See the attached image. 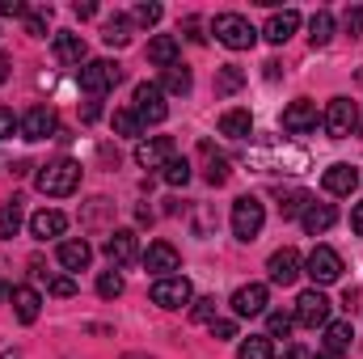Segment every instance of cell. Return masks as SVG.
<instances>
[{"label": "cell", "instance_id": "cell-1", "mask_svg": "<svg viewBox=\"0 0 363 359\" xmlns=\"http://www.w3.org/2000/svg\"><path fill=\"white\" fill-rule=\"evenodd\" d=\"M34 186H38L43 194H51V199H64V194H72V190L81 186V161H72V157L47 161V165L38 170Z\"/></svg>", "mask_w": 363, "mask_h": 359}, {"label": "cell", "instance_id": "cell-2", "mask_svg": "<svg viewBox=\"0 0 363 359\" xmlns=\"http://www.w3.org/2000/svg\"><path fill=\"white\" fill-rule=\"evenodd\" d=\"M211 34H216V43H224L228 51H250V47L258 43V30H254L250 17H241V13H220V17L211 21Z\"/></svg>", "mask_w": 363, "mask_h": 359}, {"label": "cell", "instance_id": "cell-3", "mask_svg": "<svg viewBox=\"0 0 363 359\" xmlns=\"http://www.w3.org/2000/svg\"><path fill=\"white\" fill-rule=\"evenodd\" d=\"M262 224H267V207H262V199L241 194V199L233 203V237H237V241H254V237L262 233Z\"/></svg>", "mask_w": 363, "mask_h": 359}, {"label": "cell", "instance_id": "cell-4", "mask_svg": "<svg viewBox=\"0 0 363 359\" xmlns=\"http://www.w3.org/2000/svg\"><path fill=\"white\" fill-rule=\"evenodd\" d=\"M135 118H140V127H157V123H165L169 118V106H165V89L157 85V81H140L135 85Z\"/></svg>", "mask_w": 363, "mask_h": 359}, {"label": "cell", "instance_id": "cell-5", "mask_svg": "<svg viewBox=\"0 0 363 359\" xmlns=\"http://www.w3.org/2000/svg\"><path fill=\"white\" fill-rule=\"evenodd\" d=\"M325 131H330V140H347V136H355L359 131V106L351 101V97H334L330 106H325Z\"/></svg>", "mask_w": 363, "mask_h": 359}, {"label": "cell", "instance_id": "cell-6", "mask_svg": "<svg viewBox=\"0 0 363 359\" xmlns=\"http://www.w3.org/2000/svg\"><path fill=\"white\" fill-rule=\"evenodd\" d=\"M118 81H123V68H118L114 60H89V64L81 68V89L93 93V97L110 93Z\"/></svg>", "mask_w": 363, "mask_h": 359}, {"label": "cell", "instance_id": "cell-7", "mask_svg": "<svg viewBox=\"0 0 363 359\" xmlns=\"http://www.w3.org/2000/svg\"><path fill=\"white\" fill-rule=\"evenodd\" d=\"M304 275H308L317 287H325V283H338V279H342V258H338V250H330V245H317V250L304 258Z\"/></svg>", "mask_w": 363, "mask_h": 359}, {"label": "cell", "instance_id": "cell-8", "mask_svg": "<svg viewBox=\"0 0 363 359\" xmlns=\"http://www.w3.org/2000/svg\"><path fill=\"white\" fill-rule=\"evenodd\" d=\"M300 326H308V330H317V326H330V300H325V292L321 287H308V292H300L296 296V313H291Z\"/></svg>", "mask_w": 363, "mask_h": 359}, {"label": "cell", "instance_id": "cell-9", "mask_svg": "<svg viewBox=\"0 0 363 359\" xmlns=\"http://www.w3.org/2000/svg\"><path fill=\"white\" fill-rule=\"evenodd\" d=\"M152 304H161V309H186V304H194V287H190V279H186V275L157 279V283H152Z\"/></svg>", "mask_w": 363, "mask_h": 359}, {"label": "cell", "instance_id": "cell-10", "mask_svg": "<svg viewBox=\"0 0 363 359\" xmlns=\"http://www.w3.org/2000/svg\"><path fill=\"white\" fill-rule=\"evenodd\" d=\"M174 157H178V144H174L169 136H152V140H144V144L135 148V165H140V170H165Z\"/></svg>", "mask_w": 363, "mask_h": 359}, {"label": "cell", "instance_id": "cell-11", "mask_svg": "<svg viewBox=\"0 0 363 359\" xmlns=\"http://www.w3.org/2000/svg\"><path fill=\"white\" fill-rule=\"evenodd\" d=\"M317 123H321V114H317V101H308V97H300L283 110V131L287 136H308V131H317Z\"/></svg>", "mask_w": 363, "mask_h": 359}, {"label": "cell", "instance_id": "cell-12", "mask_svg": "<svg viewBox=\"0 0 363 359\" xmlns=\"http://www.w3.org/2000/svg\"><path fill=\"white\" fill-rule=\"evenodd\" d=\"M267 270H271V283L291 287V283L300 279V270H304V258H300L291 245H283V250H274L271 258H267Z\"/></svg>", "mask_w": 363, "mask_h": 359}, {"label": "cell", "instance_id": "cell-13", "mask_svg": "<svg viewBox=\"0 0 363 359\" xmlns=\"http://www.w3.org/2000/svg\"><path fill=\"white\" fill-rule=\"evenodd\" d=\"M267 300H271L267 296V283H241L228 304H233L237 317H258V313H267Z\"/></svg>", "mask_w": 363, "mask_h": 359}, {"label": "cell", "instance_id": "cell-14", "mask_svg": "<svg viewBox=\"0 0 363 359\" xmlns=\"http://www.w3.org/2000/svg\"><path fill=\"white\" fill-rule=\"evenodd\" d=\"M140 258H144V267L152 270L157 279H169V275L182 267V254L174 250V245H169V241H152V245H148Z\"/></svg>", "mask_w": 363, "mask_h": 359}, {"label": "cell", "instance_id": "cell-15", "mask_svg": "<svg viewBox=\"0 0 363 359\" xmlns=\"http://www.w3.org/2000/svg\"><path fill=\"white\" fill-rule=\"evenodd\" d=\"M60 131V114L51 106H34L26 118H21V136L26 140H51Z\"/></svg>", "mask_w": 363, "mask_h": 359}, {"label": "cell", "instance_id": "cell-16", "mask_svg": "<svg viewBox=\"0 0 363 359\" xmlns=\"http://www.w3.org/2000/svg\"><path fill=\"white\" fill-rule=\"evenodd\" d=\"M106 258H110L114 267L135 263V258H140V237H135L131 228H114V233L106 237Z\"/></svg>", "mask_w": 363, "mask_h": 359}, {"label": "cell", "instance_id": "cell-17", "mask_svg": "<svg viewBox=\"0 0 363 359\" xmlns=\"http://www.w3.org/2000/svg\"><path fill=\"white\" fill-rule=\"evenodd\" d=\"M321 186H325L330 194H355V186H359V170L347 165V161H334V165L321 174Z\"/></svg>", "mask_w": 363, "mask_h": 359}, {"label": "cell", "instance_id": "cell-18", "mask_svg": "<svg viewBox=\"0 0 363 359\" xmlns=\"http://www.w3.org/2000/svg\"><path fill=\"white\" fill-rule=\"evenodd\" d=\"M300 224H304L308 237H321V233H330L338 224V211H334V203H308L304 216H300Z\"/></svg>", "mask_w": 363, "mask_h": 359}, {"label": "cell", "instance_id": "cell-19", "mask_svg": "<svg viewBox=\"0 0 363 359\" xmlns=\"http://www.w3.org/2000/svg\"><path fill=\"white\" fill-rule=\"evenodd\" d=\"M30 233H34L38 241L64 237V233H68V216H64V211H55V207H51V211L43 207V211H34V216H30Z\"/></svg>", "mask_w": 363, "mask_h": 359}, {"label": "cell", "instance_id": "cell-20", "mask_svg": "<svg viewBox=\"0 0 363 359\" xmlns=\"http://www.w3.org/2000/svg\"><path fill=\"white\" fill-rule=\"evenodd\" d=\"M9 300H13V313H17L21 326H34V321H38V313H43V296H38L34 287H13Z\"/></svg>", "mask_w": 363, "mask_h": 359}, {"label": "cell", "instance_id": "cell-21", "mask_svg": "<svg viewBox=\"0 0 363 359\" xmlns=\"http://www.w3.org/2000/svg\"><path fill=\"white\" fill-rule=\"evenodd\" d=\"M296 30H300V13H296V9H283V13H271V21H267V30H262V34H267V43L283 47Z\"/></svg>", "mask_w": 363, "mask_h": 359}, {"label": "cell", "instance_id": "cell-22", "mask_svg": "<svg viewBox=\"0 0 363 359\" xmlns=\"http://www.w3.org/2000/svg\"><path fill=\"white\" fill-rule=\"evenodd\" d=\"M93 263V250L85 237H68V241H60V267L64 270H85Z\"/></svg>", "mask_w": 363, "mask_h": 359}, {"label": "cell", "instance_id": "cell-23", "mask_svg": "<svg viewBox=\"0 0 363 359\" xmlns=\"http://www.w3.org/2000/svg\"><path fill=\"white\" fill-rule=\"evenodd\" d=\"M85 55H89V47H85L81 34H72V30H60L55 34V60L60 64H85Z\"/></svg>", "mask_w": 363, "mask_h": 359}, {"label": "cell", "instance_id": "cell-24", "mask_svg": "<svg viewBox=\"0 0 363 359\" xmlns=\"http://www.w3.org/2000/svg\"><path fill=\"white\" fill-rule=\"evenodd\" d=\"M220 136H228V140H250V136H254V114H250V110H224V114H220Z\"/></svg>", "mask_w": 363, "mask_h": 359}, {"label": "cell", "instance_id": "cell-25", "mask_svg": "<svg viewBox=\"0 0 363 359\" xmlns=\"http://www.w3.org/2000/svg\"><path fill=\"white\" fill-rule=\"evenodd\" d=\"M131 34H135V26H131V17H123V13L106 17V26H101V43H106V47H127Z\"/></svg>", "mask_w": 363, "mask_h": 359}, {"label": "cell", "instance_id": "cell-26", "mask_svg": "<svg viewBox=\"0 0 363 359\" xmlns=\"http://www.w3.org/2000/svg\"><path fill=\"white\" fill-rule=\"evenodd\" d=\"M148 60H152L157 68L178 64V38H174V34H157V38L148 43Z\"/></svg>", "mask_w": 363, "mask_h": 359}, {"label": "cell", "instance_id": "cell-27", "mask_svg": "<svg viewBox=\"0 0 363 359\" xmlns=\"http://www.w3.org/2000/svg\"><path fill=\"white\" fill-rule=\"evenodd\" d=\"M351 343H355V326H351V321H330V326H325V351L347 355Z\"/></svg>", "mask_w": 363, "mask_h": 359}, {"label": "cell", "instance_id": "cell-28", "mask_svg": "<svg viewBox=\"0 0 363 359\" xmlns=\"http://www.w3.org/2000/svg\"><path fill=\"white\" fill-rule=\"evenodd\" d=\"M161 89L174 93V97H186V93L194 89V77H190V68H186V64H169V68H165V77H161Z\"/></svg>", "mask_w": 363, "mask_h": 359}, {"label": "cell", "instance_id": "cell-29", "mask_svg": "<svg viewBox=\"0 0 363 359\" xmlns=\"http://www.w3.org/2000/svg\"><path fill=\"white\" fill-rule=\"evenodd\" d=\"M199 153H203V161H207L203 178L211 182V186H224V182H228V174H233V170H228V161H224V157H220L211 144H199Z\"/></svg>", "mask_w": 363, "mask_h": 359}, {"label": "cell", "instance_id": "cell-30", "mask_svg": "<svg viewBox=\"0 0 363 359\" xmlns=\"http://www.w3.org/2000/svg\"><path fill=\"white\" fill-rule=\"evenodd\" d=\"M330 38H334V13H330V9H317L313 21H308V43H313V51L325 47Z\"/></svg>", "mask_w": 363, "mask_h": 359}, {"label": "cell", "instance_id": "cell-31", "mask_svg": "<svg viewBox=\"0 0 363 359\" xmlns=\"http://www.w3.org/2000/svg\"><path fill=\"white\" fill-rule=\"evenodd\" d=\"M17 228H21V199H9L0 203V241L17 237Z\"/></svg>", "mask_w": 363, "mask_h": 359}, {"label": "cell", "instance_id": "cell-32", "mask_svg": "<svg viewBox=\"0 0 363 359\" xmlns=\"http://www.w3.org/2000/svg\"><path fill=\"white\" fill-rule=\"evenodd\" d=\"M237 359H274V343L267 334H250V338L237 347Z\"/></svg>", "mask_w": 363, "mask_h": 359}, {"label": "cell", "instance_id": "cell-33", "mask_svg": "<svg viewBox=\"0 0 363 359\" xmlns=\"http://www.w3.org/2000/svg\"><path fill=\"white\" fill-rule=\"evenodd\" d=\"M237 89H245V72L237 68V64H224L220 72H216V93H237Z\"/></svg>", "mask_w": 363, "mask_h": 359}, {"label": "cell", "instance_id": "cell-34", "mask_svg": "<svg viewBox=\"0 0 363 359\" xmlns=\"http://www.w3.org/2000/svg\"><path fill=\"white\" fill-rule=\"evenodd\" d=\"M123 287H127V283H123V275H118V270H101V275H97V296H101V300L123 296Z\"/></svg>", "mask_w": 363, "mask_h": 359}, {"label": "cell", "instance_id": "cell-35", "mask_svg": "<svg viewBox=\"0 0 363 359\" xmlns=\"http://www.w3.org/2000/svg\"><path fill=\"white\" fill-rule=\"evenodd\" d=\"M291 326H296V317H291V313H283V309L267 313V338H287V334H291Z\"/></svg>", "mask_w": 363, "mask_h": 359}, {"label": "cell", "instance_id": "cell-36", "mask_svg": "<svg viewBox=\"0 0 363 359\" xmlns=\"http://www.w3.org/2000/svg\"><path fill=\"white\" fill-rule=\"evenodd\" d=\"M283 203H279V211H283V220H291V216H304V207H308V194L304 190H287V194H279Z\"/></svg>", "mask_w": 363, "mask_h": 359}, {"label": "cell", "instance_id": "cell-37", "mask_svg": "<svg viewBox=\"0 0 363 359\" xmlns=\"http://www.w3.org/2000/svg\"><path fill=\"white\" fill-rule=\"evenodd\" d=\"M161 178L169 182V186H186V182H190V161H186V157H174V161L161 170Z\"/></svg>", "mask_w": 363, "mask_h": 359}, {"label": "cell", "instance_id": "cell-38", "mask_svg": "<svg viewBox=\"0 0 363 359\" xmlns=\"http://www.w3.org/2000/svg\"><path fill=\"white\" fill-rule=\"evenodd\" d=\"M114 131L118 136H140V118H135V110H114Z\"/></svg>", "mask_w": 363, "mask_h": 359}, {"label": "cell", "instance_id": "cell-39", "mask_svg": "<svg viewBox=\"0 0 363 359\" xmlns=\"http://www.w3.org/2000/svg\"><path fill=\"white\" fill-rule=\"evenodd\" d=\"M161 13H165L161 4H148V0H144V4H135L131 21H140V26H157V21H161Z\"/></svg>", "mask_w": 363, "mask_h": 359}, {"label": "cell", "instance_id": "cell-40", "mask_svg": "<svg viewBox=\"0 0 363 359\" xmlns=\"http://www.w3.org/2000/svg\"><path fill=\"white\" fill-rule=\"evenodd\" d=\"M47 21H51V9H34V13H26V30H30L34 38L47 34Z\"/></svg>", "mask_w": 363, "mask_h": 359}, {"label": "cell", "instance_id": "cell-41", "mask_svg": "<svg viewBox=\"0 0 363 359\" xmlns=\"http://www.w3.org/2000/svg\"><path fill=\"white\" fill-rule=\"evenodd\" d=\"M190 317L211 326V321H216V296H199V300H194V309H190Z\"/></svg>", "mask_w": 363, "mask_h": 359}, {"label": "cell", "instance_id": "cell-42", "mask_svg": "<svg viewBox=\"0 0 363 359\" xmlns=\"http://www.w3.org/2000/svg\"><path fill=\"white\" fill-rule=\"evenodd\" d=\"M47 292H51V296H64V300H68V296H77V279H72V275H55V279L47 283Z\"/></svg>", "mask_w": 363, "mask_h": 359}, {"label": "cell", "instance_id": "cell-43", "mask_svg": "<svg viewBox=\"0 0 363 359\" xmlns=\"http://www.w3.org/2000/svg\"><path fill=\"white\" fill-rule=\"evenodd\" d=\"M13 131H21V118H17L9 106H0V140H9Z\"/></svg>", "mask_w": 363, "mask_h": 359}, {"label": "cell", "instance_id": "cell-44", "mask_svg": "<svg viewBox=\"0 0 363 359\" xmlns=\"http://www.w3.org/2000/svg\"><path fill=\"white\" fill-rule=\"evenodd\" d=\"M211 338H220V343H224V338H237V321H220V317H216V321H211Z\"/></svg>", "mask_w": 363, "mask_h": 359}, {"label": "cell", "instance_id": "cell-45", "mask_svg": "<svg viewBox=\"0 0 363 359\" xmlns=\"http://www.w3.org/2000/svg\"><path fill=\"white\" fill-rule=\"evenodd\" d=\"M347 30L359 38L363 34V4H355V9H347Z\"/></svg>", "mask_w": 363, "mask_h": 359}, {"label": "cell", "instance_id": "cell-46", "mask_svg": "<svg viewBox=\"0 0 363 359\" xmlns=\"http://www.w3.org/2000/svg\"><path fill=\"white\" fill-rule=\"evenodd\" d=\"M0 13H4V17H26L30 9H26L21 0H0Z\"/></svg>", "mask_w": 363, "mask_h": 359}, {"label": "cell", "instance_id": "cell-47", "mask_svg": "<svg viewBox=\"0 0 363 359\" xmlns=\"http://www.w3.org/2000/svg\"><path fill=\"white\" fill-rule=\"evenodd\" d=\"M199 30H203V21H199V17H186V38H190V43H207Z\"/></svg>", "mask_w": 363, "mask_h": 359}, {"label": "cell", "instance_id": "cell-48", "mask_svg": "<svg viewBox=\"0 0 363 359\" xmlns=\"http://www.w3.org/2000/svg\"><path fill=\"white\" fill-rule=\"evenodd\" d=\"M9 72H13V55H4V51H0V85L9 81Z\"/></svg>", "mask_w": 363, "mask_h": 359}, {"label": "cell", "instance_id": "cell-49", "mask_svg": "<svg viewBox=\"0 0 363 359\" xmlns=\"http://www.w3.org/2000/svg\"><path fill=\"white\" fill-rule=\"evenodd\" d=\"M351 228H355V233L363 237V203L355 207V211H351Z\"/></svg>", "mask_w": 363, "mask_h": 359}, {"label": "cell", "instance_id": "cell-50", "mask_svg": "<svg viewBox=\"0 0 363 359\" xmlns=\"http://www.w3.org/2000/svg\"><path fill=\"white\" fill-rule=\"evenodd\" d=\"M77 17L85 21V17H97V4H77Z\"/></svg>", "mask_w": 363, "mask_h": 359}, {"label": "cell", "instance_id": "cell-51", "mask_svg": "<svg viewBox=\"0 0 363 359\" xmlns=\"http://www.w3.org/2000/svg\"><path fill=\"white\" fill-rule=\"evenodd\" d=\"M97 114H101V106H97V101H89V106H85V114H81V118H85V123H93V118H97Z\"/></svg>", "mask_w": 363, "mask_h": 359}, {"label": "cell", "instance_id": "cell-52", "mask_svg": "<svg viewBox=\"0 0 363 359\" xmlns=\"http://www.w3.org/2000/svg\"><path fill=\"white\" fill-rule=\"evenodd\" d=\"M313 359H347V355H338V351H321V355H313Z\"/></svg>", "mask_w": 363, "mask_h": 359}, {"label": "cell", "instance_id": "cell-53", "mask_svg": "<svg viewBox=\"0 0 363 359\" xmlns=\"http://www.w3.org/2000/svg\"><path fill=\"white\" fill-rule=\"evenodd\" d=\"M123 359H152V355H123Z\"/></svg>", "mask_w": 363, "mask_h": 359}, {"label": "cell", "instance_id": "cell-54", "mask_svg": "<svg viewBox=\"0 0 363 359\" xmlns=\"http://www.w3.org/2000/svg\"><path fill=\"white\" fill-rule=\"evenodd\" d=\"M4 296H9V292H4V287H0V300H4Z\"/></svg>", "mask_w": 363, "mask_h": 359}, {"label": "cell", "instance_id": "cell-55", "mask_svg": "<svg viewBox=\"0 0 363 359\" xmlns=\"http://www.w3.org/2000/svg\"><path fill=\"white\" fill-rule=\"evenodd\" d=\"M4 359H21V355H4Z\"/></svg>", "mask_w": 363, "mask_h": 359}]
</instances>
